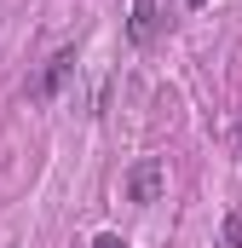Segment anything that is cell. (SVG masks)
I'll list each match as a JSON object with an SVG mask.
<instances>
[{"instance_id":"7a4b0ae2","label":"cell","mask_w":242,"mask_h":248,"mask_svg":"<svg viewBox=\"0 0 242 248\" xmlns=\"http://www.w3.org/2000/svg\"><path fill=\"white\" fill-rule=\"evenodd\" d=\"M69 69H75V52H58V58L41 69V81H35V98H52L63 81H69Z\"/></svg>"},{"instance_id":"6da1fadb","label":"cell","mask_w":242,"mask_h":248,"mask_svg":"<svg viewBox=\"0 0 242 248\" xmlns=\"http://www.w3.org/2000/svg\"><path fill=\"white\" fill-rule=\"evenodd\" d=\"M121 190H127V202H138V208L162 202V190H167V162H162V156L133 162V168H127V179H121Z\"/></svg>"},{"instance_id":"5b68a950","label":"cell","mask_w":242,"mask_h":248,"mask_svg":"<svg viewBox=\"0 0 242 248\" xmlns=\"http://www.w3.org/2000/svg\"><path fill=\"white\" fill-rule=\"evenodd\" d=\"M92 248H127V237H116V231H104V237H92Z\"/></svg>"},{"instance_id":"3957f363","label":"cell","mask_w":242,"mask_h":248,"mask_svg":"<svg viewBox=\"0 0 242 248\" xmlns=\"http://www.w3.org/2000/svg\"><path fill=\"white\" fill-rule=\"evenodd\" d=\"M133 41H156V29H162V12H156V0H133Z\"/></svg>"},{"instance_id":"277c9868","label":"cell","mask_w":242,"mask_h":248,"mask_svg":"<svg viewBox=\"0 0 242 248\" xmlns=\"http://www.w3.org/2000/svg\"><path fill=\"white\" fill-rule=\"evenodd\" d=\"M219 237H225V248H242V208H237V214H225Z\"/></svg>"}]
</instances>
